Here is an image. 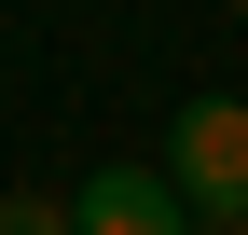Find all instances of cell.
I'll return each instance as SVG.
<instances>
[{"label": "cell", "mask_w": 248, "mask_h": 235, "mask_svg": "<svg viewBox=\"0 0 248 235\" xmlns=\"http://www.w3.org/2000/svg\"><path fill=\"white\" fill-rule=\"evenodd\" d=\"M69 235H193V208H179L166 166H97L83 208H69Z\"/></svg>", "instance_id": "obj_2"}, {"label": "cell", "mask_w": 248, "mask_h": 235, "mask_svg": "<svg viewBox=\"0 0 248 235\" xmlns=\"http://www.w3.org/2000/svg\"><path fill=\"white\" fill-rule=\"evenodd\" d=\"M166 180H179V208H193L207 235H234L248 221V97H193L166 125Z\"/></svg>", "instance_id": "obj_1"}, {"label": "cell", "mask_w": 248, "mask_h": 235, "mask_svg": "<svg viewBox=\"0 0 248 235\" xmlns=\"http://www.w3.org/2000/svg\"><path fill=\"white\" fill-rule=\"evenodd\" d=\"M0 235H69V208L55 194H0Z\"/></svg>", "instance_id": "obj_3"}, {"label": "cell", "mask_w": 248, "mask_h": 235, "mask_svg": "<svg viewBox=\"0 0 248 235\" xmlns=\"http://www.w3.org/2000/svg\"><path fill=\"white\" fill-rule=\"evenodd\" d=\"M234 235H248V221H234Z\"/></svg>", "instance_id": "obj_4"}]
</instances>
